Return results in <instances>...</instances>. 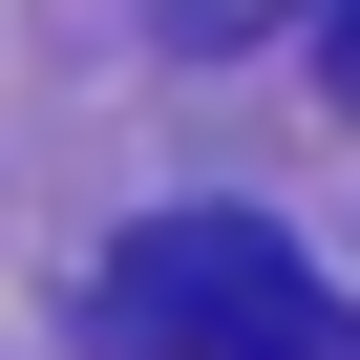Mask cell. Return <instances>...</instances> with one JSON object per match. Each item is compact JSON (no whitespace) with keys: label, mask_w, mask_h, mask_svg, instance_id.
Listing matches in <instances>:
<instances>
[{"label":"cell","mask_w":360,"mask_h":360,"mask_svg":"<svg viewBox=\"0 0 360 360\" xmlns=\"http://www.w3.org/2000/svg\"><path fill=\"white\" fill-rule=\"evenodd\" d=\"M85 318H106V360H360L339 276H297V233H255V212H148Z\"/></svg>","instance_id":"obj_1"},{"label":"cell","mask_w":360,"mask_h":360,"mask_svg":"<svg viewBox=\"0 0 360 360\" xmlns=\"http://www.w3.org/2000/svg\"><path fill=\"white\" fill-rule=\"evenodd\" d=\"M169 43H255V22H297V0H148Z\"/></svg>","instance_id":"obj_2"},{"label":"cell","mask_w":360,"mask_h":360,"mask_svg":"<svg viewBox=\"0 0 360 360\" xmlns=\"http://www.w3.org/2000/svg\"><path fill=\"white\" fill-rule=\"evenodd\" d=\"M318 85H339V106H360V0H318Z\"/></svg>","instance_id":"obj_3"}]
</instances>
